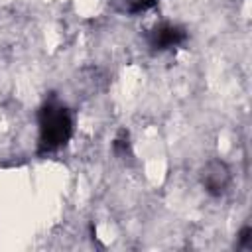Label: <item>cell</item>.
<instances>
[{
  "label": "cell",
  "mask_w": 252,
  "mask_h": 252,
  "mask_svg": "<svg viewBox=\"0 0 252 252\" xmlns=\"http://www.w3.org/2000/svg\"><path fill=\"white\" fill-rule=\"evenodd\" d=\"M201 183L209 195H222L230 185V169L220 159H211L201 169Z\"/></svg>",
  "instance_id": "cell-2"
},
{
  "label": "cell",
  "mask_w": 252,
  "mask_h": 252,
  "mask_svg": "<svg viewBox=\"0 0 252 252\" xmlns=\"http://www.w3.org/2000/svg\"><path fill=\"white\" fill-rule=\"evenodd\" d=\"M37 128L39 148L43 152H53L65 146L73 134L71 112L59 102H45L37 112Z\"/></svg>",
  "instance_id": "cell-1"
},
{
  "label": "cell",
  "mask_w": 252,
  "mask_h": 252,
  "mask_svg": "<svg viewBox=\"0 0 252 252\" xmlns=\"http://www.w3.org/2000/svg\"><path fill=\"white\" fill-rule=\"evenodd\" d=\"M185 37H187V33L183 28H179L175 24H161L152 32L150 43L154 49L163 51V49H173V47L181 45L185 41Z\"/></svg>",
  "instance_id": "cell-3"
}]
</instances>
